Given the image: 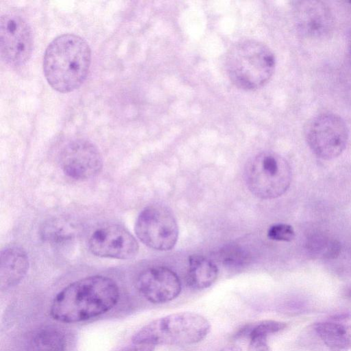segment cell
<instances>
[{
	"instance_id": "6da1fadb",
	"label": "cell",
	"mask_w": 351,
	"mask_h": 351,
	"mask_svg": "<svg viewBox=\"0 0 351 351\" xmlns=\"http://www.w3.org/2000/svg\"><path fill=\"white\" fill-rule=\"evenodd\" d=\"M119 289L112 278L100 275L76 280L54 297L50 315L63 323H77L103 315L116 306Z\"/></svg>"
},
{
	"instance_id": "7a4b0ae2",
	"label": "cell",
	"mask_w": 351,
	"mask_h": 351,
	"mask_svg": "<svg viewBox=\"0 0 351 351\" xmlns=\"http://www.w3.org/2000/svg\"><path fill=\"white\" fill-rule=\"evenodd\" d=\"M90 60V49L84 38L71 34H62L54 38L45 50L44 75L54 90L69 93L86 80Z\"/></svg>"
},
{
	"instance_id": "3957f363",
	"label": "cell",
	"mask_w": 351,
	"mask_h": 351,
	"mask_svg": "<svg viewBox=\"0 0 351 351\" xmlns=\"http://www.w3.org/2000/svg\"><path fill=\"white\" fill-rule=\"evenodd\" d=\"M226 67L229 78L237 87L253 90L263 86L270 80L275 70L276 59L264 43L245 40L231 47Z\"/></svg>"
},
{
	"instance_id": "277c9868",
	"label": "cell",
	"mask_w": 351,
	"mask_h": 351,
	"mask_svg": "<svg viewBox=\"0 0 351 351\" xmlns=\"http://www.w3.org/2000/svg\"><path fill=\"white\" fill-rule=\"evenodd\" d=\"M210 329L209 322L193 312L173 313L149 323L132 337L134 343L154 346L191 345L204 339Z\"/></svg>"
},
{
	"instance_id": "5b68a950",
	"label": "cell",
	"mask_w": 351,
	"mask_h": 351,
	"mask_svg": "<svg viewBox=\"0 0 351 351\" xmlns=\"http://www.w3.org/2000/svg\"><path fill=\"white\" fill-rule=\"evenodd\" d=\"M244 177L252 194L263 199H271L287 191L292 173L289 162L282 156L274 152H264L247 163Z\"/></svg>"
},
{
	"instance_id": "8992f818",
	"label": "cell",
	"mask_w": 351,
	"mask_h": 351,
	"mask_svg": "<svg viewBox=\"0 0 351 351\" xmlns=\"http://www.w3.org/2000/svg\"><path fill=\"white\" fill-rule=\"evenodd\" d=\"M306 141L317 157L330 160L345 149L348 130L345 121L337 114L321 113L308 121L304 127Z\"/></svg>"
},
{
	"instance_id": "52a82bcc",
	"label": "cell",
	"mask_w": 351,
	"mask_h": 351,
	"mask_svg": "<svg viewBox=\"0 0 351 351\" xmlns=\"http://www.w3.org/2000/svg\"><path fill=\"white\" fill-rule=\"evenodd\" d=\"M134 230L147 247L160 251L172 249L178 237V227L172 213L160 205L145 208L138 215Z\"/></svg>"
},
{
	"instance_id": "ba28073f",
	"label": "cell",
	"mask_w": 351,
	"mask_h": 351,
	"mask_svg": "<svg viewBox=\"0 0 351 351\" xmlns=\"http://www.w3.org/2000/svg\"><path fill=\"white\" fill-rule=\"evenodd\" d=\"M0 49L8 64L19 66L29 59L33 49V36L28 23L20 16L5 14L0 21Z\"/></svg>"
},
{
	"instance_id": "9c48e42d",
	"label": "cell",
	"mask_w": 351,
	"mask_h": 351,
	"mask_svg": "<svg viewBox=\"0 0 351 351\" xmlns=\"http://www.w3.org/2000/svg\"><path fill=\"white\" fill-rule=\"evenodd\" d=\"M60 161L63 172L77 180L96 176L103 167L102 156L97 147L82 138L72 140L64 146Z\"/></svg>"
},
{
	"instance_id": "30bf717a",
	"label": "cell",
	"mask_w": 351,
	"mask_h": 351,
	"mask_svg": "<svg viewBox=\"0 0 351 351\" xmlns=\"http://www.w3.org/2000/svg\"><path fill=\"white\" fill-rule=\"evenodd\" d=\"M88 246L97 256L120 260L134 258L138 244L134 236L118 224H106L97 228L90 235Z\"/></svg>"
},
{
	"instance_id": "8fae6325",
	"label": "cell",
	"mask_w": 351,
	"mask_h": 351,
	"mask_svg": "<svg viewBox=\"0 0 351 351\" xmlns=\"http://www.w3.org/2000/svg\"><path fill=\"white\" fill-rule=\"evenodd\" d=\"M136 285L139 293L154 304L173 300L181 291V282L176 274L161 266L149 267L141 272Z\"/></svg>"
},
{
	"instance_id": "7c38bea8",
	"label": "cell",
	"mask_w": 351,
	"mask_h": 351,
	"mask_svg": "<svg viewBox=\"0 0 351 351\" xmlns=\"http://www.w3.org/2000/svg\"><path fill=\"white\" fill-rule=\"evenodd\" d=\"M294 18L299 31L311 38H322L331 32L333 17L329 7L320 1H298Z\"/></svg>"
},
{
	"instance_id": "4fadbf2b",
	"label": "cell",
	"mask_w": 351,
	"mask_h": 351,
	"mask_svg": "<svg viewBox=\"0 0 351 351\" xmlns=\"http://www.w3.org/2000/svg\"><path fill=\"white\" fill-rule=\"evenodd\" d=\"M29 259L19 247L10 246L2 250L0 258V285L7 289L17 285L26 275Z\"/></svg>"
},
{
	"instance_id": "5bb4252c",
	"label": "cell",
	"mask_w": 351,
	"mask_h": 351,
	"mask_svg": "<svg viewBox=\"0 0 351 351\" xmlns=\"http://www.w3.org/2000/svg\"><path fill=\"white\" fill-rule=\"evenodd\" d=\"M23 351H70L69 339L60 328L45 326L29 336Z\"/></svg>"
},
{
	"instance_id": "9a60e30c",
	"label": "cell",
	"mask_w": 351,
	"mask_h": 351,
	"mask_svg": "<svg viewBox=\"0 0 351 351\" xmlns=\"http://www.w3.org/2000/svg\"><path fill=\"white\" fill-rule=\"evenodd\" d=\"M218 268L209 258L202 255H192L189 258L186 274L188 285L195 289H204L216 280Z\"/></svg>"
},
{
	"instance_id": "2e32d148",
	"label": "cell",
	"mask_w": 351,
	"mask_h": 351,
	"mask_svg": "<svg viewBox=\"0 0 351 351\" xmlns=\"http://www.w3.org/2000/svg\"><path fill=\"white\" fill-rule=\"evenodd\" d=\"M324 343L333 350L351 349V326L324 322L315 325Z\"/></svg>"
},
{
	"instance_id": "e0dca14e",
	"label": "cell",
	"mask_w": 351,
	"mask_h": 351,
	"mask_svg": "<svg viewBox=\"0 0 351 351\" xmlns=\"http://www.w3.org/2000/svg\"><path fill=\"white\" fill-rule=\"evenodd\" d=\"M306 247L313 258L319 259H334L341 252L339 242L319 232H313L306 239Z\"/></svg>"
},
{
	"instance_id": "ac0fdd59",
	"label": "cell",
	"mask_w": 351,
	"mask_h": 351,
	"mask_svg": "<svg viewBox=\"0 0 351 351\" xmlns=\"http://www.w3.org/2000/svg\"><path fill=\"white\" fill-rule=\"evenodd\" d=\"M219 256L220 261L223 265L231 267L242 266L250 260L247 252L237 245L226 247L221 250Z\"/></svg>"
},
{
	"instance_id": "d6986e66",
	"label": "cell",
	"mask_w": 351,
	"mask_h": 351,
	"mask_svg": "<svg viewBox=\"0 0 351 351\" xmlns=\"http://www.w3.org/2000/svg\"><path fill=\"white\" fill-rule=\"evenodd\" d=\"M70 229L64 221H53L45 226L42 234L47 241L58 243L71 238L73 232Z\"/></svg>"
},
{
	"instance_id": "ffe728a7",
	"label": "cell",
	"mask_w": 351,
	"mask_h": 351,
	"mask_svg": "<svg viewBox=\"0 0 351 351\" xmlns=\"http://www.w3.org/2000/svg\"><path fill=\"white\" fill-rule=\"evenodd\" d=\"M285 323L274 320H265L256 324L250 332V338H266L271 334L282 330L286 328Z\"/></svg>"
},
{
	"instance_id": "44dd1931",
	"label": "cell",
	"mask_w": 351,
	"mask_h": 351,
	"mask_svg": "<svg viewBox=\"0 0 351 351\" xmlns=\"http://www.w3.org/2000/svg\"><path fill=\"white\" fill-rule=\"evenodd\" d=\"M267 237L271 240L289 242L294 239L295 232L290 225L277 223L269 228Z\"/></svg>"
},
{
	"instance_id": "7402d4cb",
	"label": "cell",
	"mask_w": 351,
	"mask_h": 351,
	"mask_svg": "<svg viewBox=\"0 0 351 351\" xmlns=\"http://www.w3.org/2000/svg\"><path fill=\"white\" fill-rule=\"evenodd\" d=\"M248 351H270L266 338H250Z\"/></svg>"
},
{
	"instance_id": "603a6c76",
	"label": "cell",
	"mask_w": 351,
	"mask_h": 351,
	"mask_svg": "<svg viewBox=\"0 0 351 351\" xmlns=\"http://www.w3.org/2000/svg\"><path fill=\"white\" fill-rule=\"evenodd\" d=\"M155 346L148 343H134L120 351H154Z\"/></svg>"
},
{
	"instance_id": "cb8c5ba5",
	"label": "cell",
	"mask_w": 351,
	"mask_h": 351,
	"mask_svg": "<svg viewBox=\"0 0 351 351\" xmlns=\"http://www.w3.org/2000/svg\"><path fill=\"white\" fill-rule=\"evenodd\" d=\"M220 351H242V350H241V348L239 346L234 345V344H231V345L225 346Z\"/></svg>"
},
{
	"instance_id": "d4e9b609",
	"label": "cell",
	"mask_w": 351,
	"mask_h": 351,
	"mask_svg": "<svg viewBox=\"0 0 351 351\" xmlns=\"http://www.w3.org/2000/svg\"><path fill=\"white\" fill-rule=\"evenodd\" d=\"M346 295H348V297H349L350 298H351V288L349 289L347 292H346Z\"/></svg>"
},
{
	"instance_id": "484cf974",
	"label": "cell",
	"mask_w": 351,
	"mask_h": 351,
	"mask_svg": "<svg viewBox=\"0 0 351 351\" xmlns=\"http://www.w3.org/2000/svg\"><path fill=\"white\" fill-rule=\"evenodd\" d=\"M351 5V1L348 2Z\"/></svg>"
}]
</instances>
